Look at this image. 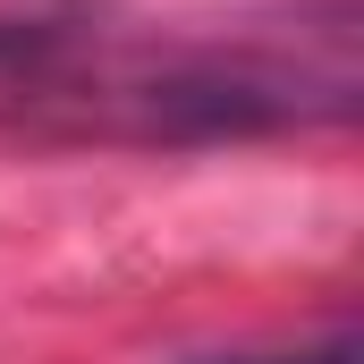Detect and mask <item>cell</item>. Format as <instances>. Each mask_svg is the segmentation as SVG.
Returning <instances> with one entry per match:
<instances>
[{
    "instance_id": "obj_1",
    "label": "cell",
    "mask_w": 364,
    "mask_h": 364,
    "mask_svg": "<svg viewBox=\"0 0 364 364\" xmlns=\"http://www.w3.org/2000/svg\"><path fill=\"white\" fill-rule=\"evenodd\" d=\"M364 9L322 0L263 26H110L93 0H0V136L43 144H255L348 127Z\"/></svg>"
},
{
    "instance_id": "obj_2",
    "label": "cell",
    "mask_w": 364,
    "mask_h": 364,
    "mask_svg": "<svg viewBox=\"0 0 364 364\" xmlns=\"http://www.w3.org/2000/svg\"><path fill=\"white\" fill-rule=\"evenodd\" d=\"M186 364H356V331L339 322L314 348H237V356H186Z\"/></svg>"
}]
</instances>
